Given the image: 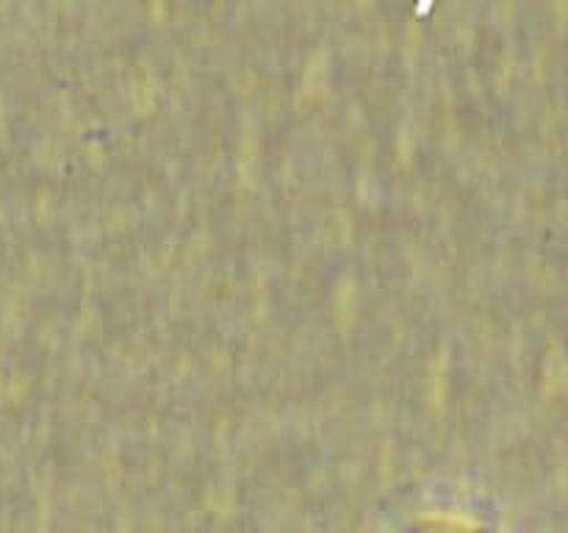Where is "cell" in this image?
<instances>
[{
    "label": "cell",
    "mask_w": 568,
    "mask_h": 533,
    "mask_svg": "<svg viewBox=\"0 0 568 533\" xmlns=\"http://www.w3.org/2000/svg\"><path fill=\"white\" fill-rule=\"evenodd\" d=\"M410 533H488L486 527L471 522H422Z\"/></svg>",
    "instance_id": "cell-1"
}]
</instances>
